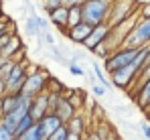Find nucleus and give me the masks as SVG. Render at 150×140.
Here are the masks:
<instances>
[{
    "label": "nucleus",
    "instance_id": "nucleus-1",
    "mask_svg": "<svg viewBox=\"0 0 150 140\" xmlns=\"http://www.w3.org/2000/svg\"><path fill=\"white\" fill-rule=\"evenodd\" d=\"M148 55H150V45L142 47V49H140V53H138V57H136L130 65H126V67H122V69L110 73L112 83H114L116 87H120V90L128 92V90L136 83V79L140 77L142 69L146 67V63H148Z\"/></svg>",
    "mask_w": 150,
    "mask_h": 140
},
{
    "label": "nucleus",
    "instance_id": "nucleus-2",
    "mask_svg": "<svg viewBox=\"0 0 150 140\" xmlns=\"http://www.w3.org/2000/svg\"><path fill=\"white\" fill-rule=\"evenodd\" d=\"M112 4H114V0H85L81 4L83 21L93 24V26L96 24H101V23H108Z\"/></svg>",
    "mask_w": 150,
    "mask_h": 140
},
{
    "label": "nucleus",
    "instance_id": "nucleus-3",
    "mask_svg": "<svg viewBox=\"0 0 150 140\" xmlns=\"http://www.w3.org/2000/svg\"><path fill=\"white\" fill-rule=\"evenodd\" d=\"M49 79H51V75L47 71L43 69V67H39V65H35L33 69L28 71V77H26V81H25V85H23L21 92L25 93V95H28V97L45 93L49 90Z\"/></svg>",
    "mask_w": 150,
    "mask_h": 140
},
{
    "label": "nucleus",
    "instance_id": "nucleus-4",
    "mask_svg": "<svg viewBox=\"0 0 150 140\" xmlns=\"http://www.w3.org/2000/svg\"><path fill=\"white\" fill-rule=\"evenodd\" d=\"M142 49V47H140ZM140 49L138 47H120L118 51H114L108 59H103V69L108 71V73H114V71L122 69L126 65H130L136 57H138V53H140Z\"/></svg>",
    "mask_w": 150,
    "mask_h": 140
},
{
    "label": "nucleus",
    "instance_id": "nucleus-5",
    "mask_svg": "<svg viewBox=\"0 0 150 140\" xmlns=\"http://www.w3.org/2000/svg\"><path fill=\"white\" fill-rule=\"evenodd\" d=\"M138 10H140V4L136 0H114L108 23H110V26H116V24L128 21L130 16L138 14Z\"/></svg>",
    "mask_w": 150,
    "mask_h": 140
},
{
    "label": "nucleus",
    "instance_id": "nucleus-6",
    "mask_svg": "<svg viewBox=\"0 0 150 140\" xmlns=\"http://www.w3.org/2000/svg\"><path fill=\"white\" fill-rule=\"evenodd\" d=\"M126 47H146L150 45V18H138L136 26L126 39Z\"/></svg>",
    "mask_w": 150,
    "mask_h": 140
},
{
    "label": "nucleus",
    "instance_id": "nucleus-7",
    "mask_svg": "<svg viewBox=\"0 0 150 140\" xmlns=\"http://www.w3.org/2000/svg\"><path fill=\"white\" fill-rule=\"evenodd\" d=\"M28 61L23 59V61H16V65H14V69L10 73V77L6 79V87H8V92H21L23 90V85H25L26 77H28Z\"/></svg>",
    "mask_w": 150,
    "mask_h": 140
},
{
    "label": "nucleus",
    "instance_id": "nucleus-8",
    "mask_svg": "<svg viewBox=\"0 0 150 140\" xmlns=\"http://www.w3.org/2000/svg\"><path fill=\"white\" fill-rule=\"evenodd\" d=\"M110 31H112L110 23L96 24V26H93V31H91V35H89V39H87V41L83 43V47H85V49H87L89 53H96V51H98V47L103 45V41L108 39Z\"/></svg>",
    "mask_w": 150,
    "mask_h": 140
},
{
    "label": "nucleus",
    "instance_id": "nucleus-9",
    "mask_svg": "<svg viewBox=\"0 0 150 140\" xmlns=\"http://www.w3.org/2000/svg\"><path fill=\"white\" fill-rule=\"evenodd\" d=\"M47 14H49V18H51V24L57 26L59 33L67 37V33H69V6L61 4L57 8H53L51 12H47Z\"/></svg>",
    "mask_w": 150,
    "mask_h": 140
},
{
    "label": "nucleus",
    "instance_id": "nucleus-10",
    "mask_svg": "<svg viewBox=\"0 0 150 140\" xmlns=\"http://www.w3.org/2000/svg\"><path fill=\"white\" fill-rule=\"evenodd\" d=\"M49 112H51V97H49V92L35 95V97H33V104H30V112H28V114H30V116L39 122L41 118H45Z\"/></svg>",
    "mask_w": 150,
    "mask_h": 140
},
{
    "label": "nucleus",
    "instance_id": "nucleus-11",
    "mask_svg": "<svg viewBox=\"0 0 150 140\" xmlns=\"http://www.w3.org/2000/svg\"><path fill=\"white\" fill-rule=\"evenodd\" d=\"M0 55L2 57H6V59H16V61H23L25 57V47H23V41H21V37L18 35H10V39H8V43L2 47V51H0Z\"/></svg>",
    "mask_w": 150,
    "mask_h": 140
},
{
    "label": "nucleus",
    "instance_id": "nucleus-12",
    "mask_svg": "<svg viewBox=\"0 0 150 140\" xmlns=\"http://www.w3.org/2000/svg\"><path fill=\"white\" fill-rule=\"evenodd\" d=\"M130 95L134 97L136 108L144 112V110L148 108V104H150V79L142 81V83L136 85V87H132V90H130Z\"/></svg>",
    "mask_w": 150,
    "mask_h": 140
},
{
    "label": "nucleus",
    "instance_id": "nucleus-13",
    "mask_svg": "<svg viewBox=\"0 0 150 140\" xmlns=\"http://www.w3.org/2000/svg\"><path fill=\"white\" fill-rule=\"evenodd\" d=\"M91 31H93V24H89V23H85V21H81V23H77V24H73V26H69L67 37H69V41H73L75 45H83V43L89 39Z\"/></svg>",
    "mask_w": 150,
    "mask_h": 140
},
{
    "label": "nucleus",
    "instance_id": "nucleus-14",
    "mask_svg": "<svg viewBox=\"0 0 150 140\" xmlns=\"http://www.w3.org/2000/svg\"><path fill=\"white\" fill-rule=\"evenodd\" d=\"M65 122L59 118V114H55V112H49L45 118H41L39 122H37V128H39V132L43 134V138H47V136H51L59 126H63Z\"/></svg>",
    "mask_w": 150,
    "mask_h": 140
},
{
    "label": "nucleus",
    "instance_id": "nucleus-15",
    "mask_svg": "<svg viewBox=\"0 0 150 140\" xmlns=\"http://www.w3.org/2000/svg\"><path fill=\"white\" fill-rule=\"evenodd\" d=\"M53 112H55V114H59V118H61L63 122H69V120L77 114V108L69 102V97H67V95H61Z\"/></svg>",
    "mask_w": 150,
    "mask_h": 140
},
{
    "label": "nucleus",
    "instance_id": "nucleus-16",
    "mask_svg": "<svg viewBox=\"0 0 150 140\" xmlns=\"http://www.w3.org/2000/svg\"><path fill=\"white\" fill-rule=\"evenodd\" d=\"M18 99H21V92H6L0 97V108H2V116H8L16 110L18 106Z\"/></svg>",
    "mask_w": 150,
    "mask_h": 140
},
{
    "label": "nucleus",
    "instance_id": "nucleus-17",
    "mask_svg": "<svg viewBox=\"0 0 150 140\" xmlns=\"http://www.w3.org/2000/svg\"><path fill=\"white\" fill-rule=\"evenodd\" d=\"M25 28H26V35H28V37H35V39L43 37V26H41V16H39L37 12L28 14V18L25 21Z\"/></svg>",
    "mask_w": 150,
    "mask_h": 140
},
{
    "label": "nucleus",
    "instance_id": "nucleus-18",
    "mask_svg": "<svg viewBox=\"0 0 150 140\" xmlns=\"http://www.w3.org/2000/svg\"><path fill=\"white\" fill-rule=\"evenodd\" d=\"M67 126H69V130L73 132V134H79V136H83L85 134V128H87V120H85V116L81 114V112H77L69 122H65Z\"/></svg>",
    "mask_w": 150,
    "mask_h": 140
},
{
    "label": "nucleus",
    "instance_id": "nucleus-19",
    "mask_svg": "<svg viewBox=\"0 0 150 140\" xmlns=\"http://www.w3.org/2000/svg\"><path fill=\"white\" fill-rule=\"evenodd\" d=\"M35 124H37V120L30 116V114H26L21 122H18V126H16V132H14V136H23V134H26L28 130H33L35 128Z\"/></svg>",
    "mask_w": 150,
    "mask_h": 140
},
{
    "label": "nucleus",
    "instance_id": "nucleus-20",
    "mask_svg": "<svg viewBox=\"0 0 150 140\" xmlns=\"http://www.w3.org/2000/svg\"><path fill=\"white\" fill-rule=\"evenodd\" d=\"M67 97H69V102L77 108V112L85 106V92H83V90H69Z\"/></svg>",
    "mask_w": 150,
    "mask_h": 140
},
{
    "label": "nucleus",
    "instance_id": "nucleus-21",
    "mask_svg": "<svg viewBox=\"0 0 150 140\" xmlns=\"http://www.w3.org/2000/svg\"><path fill=\"white\" fill-rule=\"evenodd\" d=\"M83 21V10H81V4H69V26L81 23Z\"/></svg>",
    "mask_w": 150,
    "mask_h": 140
},
{
    "label": "nucleus",
    "instance_id": "nucleus-22",
    "mask_svg": "<svg viewBox=\"0 0 150 140\" xmlns=\"http://www.w3.org/2000/svg\"><path fill=\"white\" fill-rule=\"evenodd\" d=\"M91 67H93V73H96V79L100 81L101 85H105V87L110 90V87H112L114 83H112V81H110V79L105 77V73H103V69L100 67V63H96V61H93V63H91Z\"/></svg>",
    "mask_w": 150,
    "mask_h": 140
},
{
    "label": "nucleus",
    "instance_id": "nucleus-23",
    "mask_svg": "<svg viewBox=\"0 0 150 140\" xmlns=\"http://www.w3.org/2000/svg\"><path fill=\"white\" fill-rule=\"evenodd\" d=\"M69 134H71V130H69V126L67 124H63V126H59L51 136H47L45 140H67L69 138Z\"/></svg>",
    "mask_w": 150,
    "mask_h": 140
},
{
    "label": "nucleus",
    "instance_id": "nucleus-24",
    "mask_svg": "<svg viewBox=\"0 0 150 140\" xmlns=\"http://www.w3.org/2000/svg\"><path fill=\"white\" fill-rule=\"evenodd\" d=\"M14 65H16V59H4V63L0 65V79H8L10 77V73L14 69Z\"/></svg>",
    "mask_w": 150,
    "mask_h": 140
},
{
    "label": "nucleus",
    "instance_id": "nucleus-25",
    "mask_svg": "<svg viewBox=\"0 0 150 140\" xmlns=\"http://www.w3.org/2000/svg\"><path fill=\"white\" fill-rule=\"evenodd\" d=\"M21 140H45L43 138V134L39 132V128H37V124H35V128L33 130H28L26 134H23V136H18Z\"/></svg>",
    "mask_w": 150,
    "mask_h": 140
},
{
    "label": "nucleus",
    "instance_id": "nucleus-26",
    "mask_svg": "<svg viewBox=\"0 0 150 140\" xmlns=\"http://www.w3.org/2000/svg\"><path fill=\"white\" fill-rule=\"evenodd\" d=\"M91 92H93V95H98V97H103V95L108 93V87L101 85V83H93V85H91Z\"/></svg>",
    "mask_w": 150,
    "mask_h": 140
},
{
    "label": "nucleus",
    "instance_id": "nucleus-27",
    "mask_svg": "<svg viewBox=\"0 0 150 140\" xmlns=\"http://www.w3.org/2000/svg\"><path fill=\"white\" fill-rule=\"evenodd\" d=\"M69 71H71L73 75H83V77H85V69H83V67H79V65H77V61H69Z\"/></svg>",
    "mask_w": 150,
    "mask_h": 140
},
{
    "label": "nucleus",
    "instance_id": "nucleus-28",
    "mask_svg": "<svg viewBox=\"0 0 150 140\" xmlns=\"http://www.w3.org/2000/svg\"><path fill=\"white\" fill-rule=\"evenodd\" d=\"M140 18H150V2H144L140 4V10H138Z\"/></svg>",
    "mask_w": 150,
    "mask_h": 140
},
{
    "label": "nucleus",
    "instance_id": "nucleus-29",
    "mask_svg": "<svg viewBox=\"0 0 150 140\" xmlns=\"http://www.w3.org/2000/svg\"><path fill=\"white\" fill-rule=\"evenodd\" d=\"M0 140H14V134L10 130H6L2 124H0Z\"/></svg>",
    "mask_w": 150,
    "mask_h": 140
},
{
    "label": "nucleus",
    "instance_id": "nucleus-30",
    "mask_svg": "<svg viewBox=\"0 0 150 140\" xmlns=\"http://www.w3.org/2000/svg\"><path fill=\"white\" fill-rule=\"evenodd\" d=\"M43 41H45L49 47H55V45H57V43H55V37L51 35V31H45V33H43Z\"/></svg>",
    "mask_w": 150,
    "mask_h": 140
},
{
    "label": "nucleus",
    "instance_id": "nucleus-31",
    "mask_svg": "<svg viewBox=\"0 0 150 140\" xmlns=\"http://www.w3.org/2000/svg\"><path fill=\"white\" fill-rule=\"evenodd\" d=\"M140 130H142L144 138L150 140V124H148V122H142V124H140Z\"/></svg>",
    "mask_w": 150,
    "mask_h": 140
},
{
    "label": "nucleus",
    "instance_id": "nucleus-32",
    "mask_svg": "<svg viewBox=\"0 0 150 140\" xmlns=\"http://www.w3.org/2000/svg\"><path fill=\"white\" fill-rule=\"evenodd\" d=\"M6 92H8V87H6V81H4V79H0V97H2V95H4Z\"/></svg>",
    "mask_w": 150,
    "mask_h": 140
},
{
    "label": "nucleus",
    "instance_id": "nucleus-33",
    "mask_svg": "<svg viewBox=\"0 0 150 140\" xmlns=\"http://www.w3.org/2000/svg\"><path fill=\"white\" fill-rule=\"evenodd\" d=\"M63 2H65V4L69 6V4H83L85 0H63Z\"/></svg>",
    "mask_w": 150,
    "mask_h": 140
},
{
    "label": "nucleus",
    "instance_id": "nucleus-34",
    "mask_svg": "<svg viewBox=\"0 0 150 140\" xmlns=\"http://www.w3.org/2000/svg\"><path fill=\"white\" fill-rule=\"evenodd\" d=\"M144 114H146V116H148V120H150V104H148V108L144 110Z\"/></svg>",
    "mask_w": 150,
    "mask_h": 140
},
{
    "label": "nucleus",
    "instance_id": "nucleus-35",
    "mask_svg": "<svg viewBox=\"0 0 150 140\" xmlns=\"http://www.w3.org/2000/svg\"><path fill=\"white\" fill-rule=\"evenodd\" d=\"M0 120H2V108H0Z\"/></svg>",
    "mask_w": 150,
    "mask_h": 140
},
{
    "label": "nucleus",
    "instance_id": "nucleus-36",
    "mask_svg": "<svg viewBox=\"0 0 150 140\" xmlns=\"http://www.w3.org/2000/svg\"><path fill=\"white\" fill-rule=\"evenodd\" d=\"M14 140H21V138H18V136H14Z\"/></svg>",
    "mask_w": 150,
    "mask_h": 140
}]
</instances>
